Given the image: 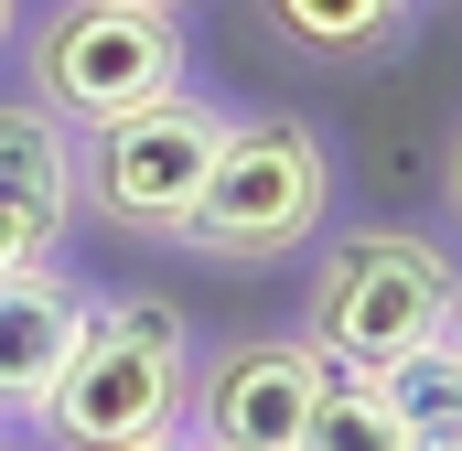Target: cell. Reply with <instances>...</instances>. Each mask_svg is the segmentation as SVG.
I'll list each match as a JSON object with an SVG mask.
<instances>
[{
	"mask_svg": "<svg viewBox=\"0 0 462 451\" xmlns=\"http://www.w3.org/2000/svg\"><path fill=\"white\" fill-rule=\"evenodd\" d=\"M183 387H194V344L172 301H97L76 323V354L54 365V387L32 398V419L54 451H140L183 441Z\"/></svg>",
	"mask_w": 462,
	"mask_h": 451,
	"instance_id": "6da1fadb",
	"label": "cell"
},
{
	"mask_svg": "<svg viewBox=\"0 0 462 451\" xmlns=\"http://www.w3.org/2000/svg\"><path fill=\"white\" fill-rule=\"evenodd\" d=\"M76 236V140L43 97H0V269H54Z\"/></svg>",
	"mask_w": 462,
	"mask_h": 451,
	"instance_id": "52a82bcc",
	"label": "cell"
},
{
	"mask_svg": "<svg viewBox=\"0 0 462 451\" xmlns=\"http://www.w3.org/2000/svg\"><path fill=\"white\" fill-rule=\"evenodd\" d=\"M365 387L387 398V419H398L420 451H452V430H462V344H452V323L420 334L409 354H387Z\"/></svg>",
	"mask_w": 462,
	"mask_h": 451,
	"instance_id": "9c48e42d",
	"label": "cell"
},
{
	"mask_svg": "<svg viewBox=\"0 0 462 451\" xmlns=\"http://www.w3.org/2000/svg\"><path fill=\"white\" fill-rule=\"evenodd\" d=\"M140 451H194V441H140Z\"/></svg>",
	"mask_w": 462,
	"mask_h": 451,
	"instance_id": "4fadbf2b",
	"label": "cell"
},
{
	"mask_svg": "<svg viewBox=\"0 0 462 451\" xmlns=\"http://www.w3.org/2000/svg\"><path fill=\"white\" fill-rule=\"evenodd\" d=\"M269 22L301 54H376V43H398L409 0H269Z\"/></svg>",
	"mask_w": 462,
	"mask_h": 451,
	"instance_id": "30bf717a",
	"label": "cell"
},
{
	"mask_svg": "<svg viewBox=\"0 0 462 451\" xmlns=\"http://www.w3.org/2000/svg\"><path fill=\"white\" fill-rule=\"evenodd\" d=\"M0 451H11V441H0Z\"/></svg>",
	"mask_w": 462,
	"mask_h": 451,
	"instance_id": "9a60e30c",
	"label": "cell"
},
{
	"mask_svg": "<svg viewBox=\"0 0 462 451\" xmlns=\"http://www.w3.org/2000/svg\"><path fill=\"white\" fill-rule=\"evenodd\" d=\"M76 290L54 269H0V409H32L54 387V365L76 354Z\"/></svg>",
	"mask_w": 462,
	"mask_h": 451,
	"instance_id": "ba28073f",
	"label": "cell"
},
{
	"mask_svg": "<svg viewBox=\"0 0 462 451\" xmlns=\"http://www.w3.org/2000/svg\"><path fill=\"white\" fill-rule=\"evenodd\" d=\"M129 11H183V0H129Z\"/></svg>",
	"mask_w": 462,
	"mask_h": 451,
	"instance_id": "7c38bea8",
	"label": "cell"
},
{
	"mask_svg": "<svg viewBox=\"0 0 462 451\" xmlns=\"http://www.w3.org/2000/svg\"><path fill=\"white\" fill-rule=\"evenodd\" d=\"M323 205H334V161L301 118H247V129L226 118V140H216L194 205L172 216V236L205 247V258H280L323 226Z\"/></svg>",
	"mask_w": 462,
	"mask_h": 451,
	"instance_id": "3957f363",
	"label": "cell"
},
{
	"mask_svg": "<svg viewBox=\"0 0 462 451\" xmlns=\"http://www.w3.org/2000/svg\"><path fill=\"white\" fill-rule=\"evenodd\" d=\"M323 354L312 344H226L216 365H194L183 387V419H194V451H291L312 398H323Z\"/></svg>",
	"mask_w": 462,
	"mask_h": 451,
	"instance_id": "8992f818",
	"label": "cell"
},
{
	"mask_svg": "<svg viewBox=\"0 0 462 451\" xmlns=\"http://www.w3.org/2000/svg\"><path fill=\"white\" fill-rule=\"evenodd\" d=\"M0 32H11V0H0Z\"/></svg>",
	"mask_w": 462,
	"mask_h": 451,
	"instance_id": "5bb4252c",
	"label": "cell"
},
{
	"mask_svg": "<svg viewBox=\"0 0 462 451\" xmlns=\"http://www.w3.org/2000/svg\"><path fill=\"white\" fill-rule=\"evenodd\" d=\"M216 140H226V118L205 108L194 87H172V97H151V108H118L87 129V161H76V183H87V205L129 236H172V216L194 205V183H205V161H216Z\"/></svg>",
	"mask_w": 462,
	"mask_h": 451,
	"instance_id": "5b68a950",
	"label": "cell"
},
{
	"mask_svg": "<svg viewBox=\"0 0 462 451\" xmlns=\"http://www.w3.org/2000/svg\"><path fill=\"white\" fill-rule=\"evenodd\" d=\"M183 87V22L172 11H129V0H65L32 43V97L76 129L118 108H151Z\"/></svg>",
	"mask_w": 462,
	"mask_h": 451,
	"instance_id": "277c9868",
	"label": "cell"
},
{
	"mask_svg": "<svg viewBox=\"0 0 462 451\" xmlns=\"http://www.w3.org/2000/svg\"><path fill=\"white\" fill-rule=\"evenodd\" d=\"M291 451H420V441H409V430L387 419V398H376L365 376H345V365H334V376H323V398H312V419H301V441H291Z\"/></svg>",
	"mask_w": 462,
	"mask_h": 451,
	"instance_id": "8fae6325",
	"label": "cell"
},
{
	"mask_svg": "<svg viewBox=\"0 0 462 451\" xmlns=\"http://www.w3.org/2000/svg\"><path fill=\"white\" fill-rule=\"evenodd\" d=\"M441 323H452V258H441V236H420V226H355V236H334V258L312 280V354L323 365L376 376L387 354H409Z\"/></svg>",
	"mask_w": 462,
	"mask_h": 451,
	"instance_id": "7a4b0ae2",
	"label": "cell"
}]
</instances>
